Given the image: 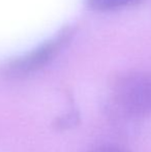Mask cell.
Returning <instances> with one entry per match:
<instances>
[{"label": "cell", "mask_w": 151, "mask_h": 152, "mask_svg": "<svg viewBox=\"0 0 151 152\" xmlns=\"http://www.w3.org/2000/svg\"><path fill=\"white\" fill-rule=\"evenodd\" d=\"M80 122V113L77 109H71L66 114L61 115L54 121V127L59 130L71 129L76 127Z\"/></svg>", "instance_id": "obj_4"}, {"label": "cell", "mask_w": 151, "mask_h": 152, "mask_svg": "<svg viewBox=\"0 0 151 152\" xmlns=\"http://www.w3.org/2000/svg\"><path fill=\"white\" fill-rule=\"evenodd\" d=\"M89 7L97 12H111L121 8L133 7L143 2V0H87Z\"/></svg>", "instance_id": "obj_3"}, {"label": "cell", "mask_w": 151, "mask_h": 152, "mask_svg": "<svg viewBox=\"0 0 151 152\" xmlns=\"http://www.w3.org/2000/svg\"><path fill=\"white\" fill-rule=\"evenodd\" d=\"M113 100L136 118L151 117V72L121 74L114 83Z\"/></svg>", "instance_id": "obj_1"}, {"label": "cell", "mask_w": 151, "mask_h": 152, "mask_svg": "<svg viewBox=\"0 0 151 152\" xmlns=\"http://www.w3.org/2000/svg\"><path fill=\"white\" fill-rule=\"evenodd\" d=\"M89 152H131L128 149L123 148L120 146H115V145H105V146H101L94 148Z\"/></svg>", "instance_id": "obj_5"}, {"label": "cell", "mask_w": 151, "mask_h": 152, "mask_svg": "<svg viewBox=\"0 0 151 152\" xmlns=\"http://www.w3.org/2000/svg\"><path fill=\"white\" fill-rule=\"evenodd\" d=\"M71 36V29L65 28L61 30L36 49L10 62L6 67V74L12 78H23L42 69L69 44Z\"/></svg>", "instance_id": "obj_2"}]
</instances>
